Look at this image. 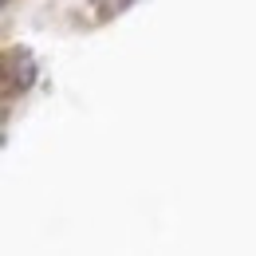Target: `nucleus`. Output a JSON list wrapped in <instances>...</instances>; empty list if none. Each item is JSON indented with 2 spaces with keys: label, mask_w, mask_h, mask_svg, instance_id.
Returning a JSON list of instances; mask_svg holds the SVG:
<instances>
[{
  "label": "nucleus",
  "mask_w": 256,
  "mask_h": 256,
  "mask_svg": "<svg viewBox=\"0 0 256 256\" xmlns=\"http://www.w3.org/2000/svg\"><path fill=\"white\" fill-rule=\"evenodd\" d=\"M0 4H4V0H0Z\"/></svg>",
  "instance_id": "2"
},
{
  "label": "nucleus",
  "mask_w": 256,
  "mask_h": 256,
  "mask_svg": "<svg viewBox=\"0 0 256 256\" xmlns=\"http://www.w3.org/2000/svg\"><path fill=\"white\" fill-rule=\"evenodd\" d=\"M126 4H130V0H114V8H126Z\"/></svg>",
  "instance_id": "1"
}]
</instances>
